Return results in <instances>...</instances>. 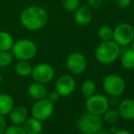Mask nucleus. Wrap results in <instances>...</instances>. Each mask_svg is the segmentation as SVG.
<instances>
[{"instance_id":"f257e3e1","label":"nucleus","mask_w":134,"mask_h":134,"mask_svg":"<svg viewBox=\"0 0 134 134\" xmlns=\"http://www.w3.org/2000/svg\"><path fill=\"white\" fill-rule=\"evenodd\" d=\"M48 13L39 5H29L23 9L19 16V21L24 28L29 31H38L46 26Z\"/></svg>"},{"instance_id":"f03ea898","label":"nucleus","mask_w":134,"mask_h":134,"mask_svg":"<svg viewBox=\"0 0 134 134\" xmlns=\"http://www.w3.org/2000/svg\"><path fill=\"white\" fill-rule=\"evenodd\" d=\"M121 54V47L114 40L102 41L95 52L96 59L103 65H109L118 59Z\"/></svg>"},{"instance_id":"7ed1b4c3","label":"nucleus","mask_w":134,"mask_h":134,"mask_svg":"<svg viewBox=\"0 0 134 134\" xmlns=\"http://www.w3.org/2000/svg\"><path fill=\"white\" fill-rule=\"evenodd\" d=\"M38 48L32 40L20 38L14 42L11 52L17 60H31L37 55Z\"/></svg>"},{"instance_id":"20e7f679","label":"nucleus","mask_w":134,"mask_h":134,"mask_svg":"<svg viewBox=\"0 0 134 134\" xmlns=\"http://www.w3.org/2000/svg\"><path fill=\"white\" fill-rule=\"evenodd\" d=\"M104 120L101 116L86 112L81 115L77 120L78 130L83 134H97L103 130Z\"/></svg>"},{"instance_id":"39448f33","label":"nucleus","mask_w":134,"mask_h":134,"mask_svg":"<svg viewBox=\"0 0 134 134\" xmlns=\"http://www.w3.org/2000/svg\"><path fill=\"white\" fill-rule=\"evenodd\" d=\"M104 91L110 97L117 98L124 93L126 83L122 77L118 74H108L106 76L102 82Z\"/></svg>"},{"instance_id":"423d86ee","label":"nucleus","mask_w":134,"mask_h":134,"mask_svg":"<svg viewBox=\"0 0 134 134\" xmlns=\"http://www.w3.org/2000/svg\"><path fill=\"white\" fill-rule=\"evenodd\" d=\"M113 40L120 47H129L134 41V27L129 23H120L114 28Z\"/></svg>"},{"instance_id":"0eeeda50","label":"nucleus","mask_w":134,"mask_h":134,"mask_svg":"<svg viewBox=\"0 0 134 134\" xmlns=\"http://www.w3.org/2000/svg\"><path fill=\"white\" fill-rule=\"evenodd\" d=\"M86 107L87 112L101 116L109 108V100L103 94H94L86 98Z\"/></svg>"},{"instance_id":"6e6552de","label":"nucleus","mask_w":134,"mask_h":134,"mask_svg":"<svg viewBox=\"0 0 134 134\" xmlns=\"http://www.w3.org/2000/svg\"><path fill=\"white\" fill-rule=\"evenodd\" d=\"M65 67L72 74L80 75L86 71L87 67V60L81 52L73 51L65 58Z\"/></svg>"},{"instance_id":"1a4fd4ad","label":"nucleus","mask_w":134,"mask_h":134,"mask_svg":"<svg viewBox=\"0 0 134 134\" xmlns=\"http://www.w3.org/2000/svg\"><path fill=\"white\" fill-rule=\"evenodd\" d=\"M54 111V103L47 98L38 99L31 107V115L41 121L47 120L52 116Z\"/></svg>"},{"instance_id":"9d476101","label":"nucleus","mask_w":134,"mask_h":134,"mask_svg":"<svg viewBox=\"0 0 134 134\" xmlns=\"http://www.w3.org/2000/svg\"><path fill=\"white\" fill-rule=\"evenodd\" d=\"M34 81L42 83V84H48L53 80L55 76V70L53 67L48 63H39L37 64L32 68V72H31Z\"/></svg>"},{"instance_id":"9b49d317","label":"nucleus","mask_w":134,"mask_h":134,"mask_svg":"<svg viewBox=\"0 0 134 134\" xmlns=\"http://www.w3.org/2000/svg\"><path fill=\"white\" fill-rule=\"evenodd\" d=\"M76 83L71 75L64 74L60 76L55 82V90L61 97H68L72 95L75 90Z\"/></svg>"},{"instance_id":"f8f14e48","label":"nucleus","mask_w":134,"mask_h":134,"mask_svg":"<svg viewBox=\"0 0 134 134\" xmlns=\"http://www.w3.org/2000/svg\"><path fill=\"white\" fill-rule=\"evenodd\" d=\"M73 19L75 23L79 26H87L91 23L93 19V12L92 8L88 5H80L76 10L75 11Z\"/></svg>"},{"instance_id":"ddd939ff","label":"nucleus","mask_w":134,"mask_h":134,"mask_svg":"<svg viewBox=\"0 0 134 134\" xmlns=\"http://www.w3.org/2000/svg\"><path fill=\"white\" fill-rule=\"evenodd\" d=\"M9 120L12 124L16 125H23L24 122L29 118V111L27 108L23 105L14 106L8 114Z\"/></svg>"},{"instance_id":"4468645a","label":"nucleus","mask_w":134,"mask_h":134,"mask_svg":"<svg viewBox=\"0 0 134 134\" xmlns=\"http://www.w3.org/2000/svg\"><path fill=\"white\" fill-rule=\"evenodd\" d=\"M118 110L120 118L126 120H134V99H126L120 103Z\"/></svg>"},{"instance_id":"2eb2a0df","label":"nucleus","mask_w":134,"mask_h":134,"mask_svg":"<svg viewBox=\"0 0 134 134\" xmlns=\"http://www.w3.org/2000/svg\"><path fill=\"white\" fill-rule=\"evenodd\" d=\"M28 94L33 99L38 100V99L47 98L48 90H47V88L45 87L44 84L34 81V82L31 83L28 87Z\"/></svg>"},{"instance_id":"dca6fc26","label":"nucleus","mask_w":134,"mask_h":134,"mask_svg":"<svg viewBox=\"0 0 134 134\" xmlns=\"http://www.w3.org/2000/svg\"><path fill=\"white\" fill-rule=\"evenodd\" d=\"M120 63L126 69H134V41L120 54Z\"/></svg>"},{"instance_id":"f3484780","label":"nucleus","mask_w":134,"mask_h":134,"mask_svg":"<svg viewBox=\"0 0 134 134\" xmlns=\"http://www.w3.org/2000/svg\"><path fill=\"white\" fill-rule=\"evenodd\" d=\"M22 126L27 134H39L42 132L43 130L42 121L34 117L28 118Z\"/></svg>"},{"instance_id":"a211bd4d","label":"nucleus","mask_w":134,"mask_h":134,"mask_svg":"<svg viewBox=\"0 0 134 134\" xmlns=\"http://www.w3.org/2000/svg\"><path fill=\"white\" fill-rule=\"evenodd\" d=\"M15 106L12 96L7 93H0V115L7 116Z\"/></svg>"},{"instance_id":"6ab92c4d","label":"nucleus","mask_w":134,"mask_h":134,"mask_svg":"<svg viewBox=\"0 0 134 134\" xmlns=\"http://www.w3.org/2000/svg\"><path fill=\"white\" fill-rule=\"evenodd\" d=\"M14 42V37L9 32L0 30V51H11Z\"/></svg>"},{"instance_id":"aec40b11","label":"nucleus","mask_w":134,"mask_h":134,"mask_svg":"<svg viewBox=\"0 0 134 134\" xmlns=\"http://www.w3.org/2000/svg\"><path fill=\"white\" fill-rule=\"evenodd\" d=\"M32 68L33 67L28 60H18V62L15 64L14 69L17 75L25 78V77H29L31 75Z\"/></svg>"},{"instance_id":"412c9836","label":"nucleus","mask_w":134,"mask_h":134,"mask_svg":"<svg viewBox=\"0 0 134 134\" xmlns=\"http://www.w3.org/2000/svg\"><path fill=\"white\" fill-rule=\"evenodd\" d=\"M81 93L84 97L88 98L90 96L94 95L97 92V84L94 80H86L81 84L80 87Z\"/></svg>"},{"instance_id":"4be33fe9","label":"nucleus","mask_w":134,"mask_h":134,"mask_svg":"<svg viewBox=\"0 0 134 134\" xmlns=\"http://www.w3.org/2000/svg\"><path fill=\"white\" fill-rule=\"evenodd\" d=\"M120 113H118V109H107L106 110V112L102 115V119H103L104 121H106L107 123L109 124H114L120 120Z\"/></svg>"},{"instance_id":"5701e85b","label":"nucleus","mask_w":134,"mask_h":134,"mask_svg":"<svg viewBox=\"0 0 134 134\" xmlns=\"http://www.w3.org/2000/svg\"><path fill=\"white\" fill-rule=\"evenodd\" d=\"M113 31H114V29L109 26H102L98 28L97 36L102 41L113 40Z\"/></svg>"},{"instance_id":"b1692460","label":"nucleus","mask_w":134,"mask_h":134,"mask_svg":"<svg viewBox=\"0 0 134 134\" xmlns=\"http://www.w3.org/2000/svg\"><path fill=\"white\" fill-rule=\"evenodd\" d=\"M14 56L11 51H0V68H7L13 62Z\"/></svg>"},{"instance_id":"393cba45","label":"nucleus","mask_w":134,"mask_h":134,"mask_svg":"<svg viewBox=\"0 0 134 134\" xmlns=\"http://www.w3.org/2000/svg\"><path fill=\"white\" fill-rule=\"evenodd\" d=\"M62 3L67 12H75L80 7V0H63Z\"/></svg>"},{"instance_id":"a878e982","label":"nucleus","mask_w":134,"mask_h":134,"mask_svg":"<svg viewBox=\"0 0 134 134\" xmlns=\"http://www.w3.org/2000/svg\"><path fill=\"white\" fill-rule=\"evenodd\" d=\"M4 134H27L22 125L12 124L10 126H7Z\"/></svg>"},{"instance_id":"bb28decb","label":"nucleus","mask_w":134,"mask_h":134,"mask_svg":"<svg viewBox=\"0 0 134 134\" xmlns=\"http://www.w3.org/2000/svg\"><path fill=\"white\" fill-rule=\"evenodd\" d=\"M47 99L50 101H52V103H56L61 99V95H60L56 90H54V91H52L51 93L48 94V98H47Z\"/></svg>"},{"instance_id":"cd10ccee","label":"nucleus","mask_w":134,"mask_h":134,"mask_svg":"<svg viewBox=\"0 0 134 134\" xmlns=\"http://www.w3.org/2000/svg\"><path fill=\"white\" fill-rule=\"evenodd\" d=\"M103 0H87V5L92 9H97L101 7Z\"/></svg>"},{"instance_id":"c85d7f7f","label":"nucleus","mask_w":134,"mask_h":134,"mask_svg":"<svg viewBox=\"0 0 134 134\" xmlns=\"http://www.w3.org/2000/svg\"><path fill=\"white\" fill-rule=\"evenodd\" d=\"M116 2L120 8H127L131 5L132 0H116Z\"/></svg>"},{"instance_id":"c756f323","label":"nucleus","mask_w":134,"mask_h":134,"mask_svg":"<svg viewBox=\"0 0 134 134\" xmlns=\"http://www.w3.org/2000/svg\"><path fill=\"white\" fill-rule=\"evenodd\" d=\"M6 128H7V121H6L5 116L0 115V134H4Z\"/></svg>"},{"instance_id":"7c9ffc66","label":"nucleus","mask_w":134,"mask_h":134,"mask_svg":"<svg viewBox=\"0 0 134 134\" xmlns=\"http://www.w3.org/2000/svg\"><path fill=\"white\" fill-rule=\"evenodd\" d=\"M114 134H132L130 131L125 129H121V130H117V131Z\"/></svg>"},{"instance_id":"2f4dec72","label":"nucleus","mask_w":134,"mask_h":134,"mask_svg":"<svg viewBox=\"0 0 134 134\" xmlns=\"http://www.w3.org/2000/svg\"><path fill=\"white\" fill-rule=\"evenodd\" d=\"M97 134H112L109 131H104V130H101L100 131H98Z\"/></svg>"},{"instance_id":"473e14b6","label":"nucleus","mask_w":134,"mask_h":134,"mask_svg":"<svg viewBox=\"0 0 134 134\" xmlns=\"http://www.w3.org/2000/svg\"><path fill=\"white\" fill-rule=\"evenodd\" d=\"M2 81H3V76L0 74V83H2Z\"/></svg>"},{"instance_id":"72a5a7b5","label":"nucleus","mask_w":134,"mask_h":134,"mask_svg":"<svg viewBox=\"0 0 134 134\" xmlns=\"http://www.w3.org/2000/svg\"><path fill=\"white\" fill-rule=\"evenodd\" d=\"M39 134H45V133H42V132H41V133H39Z\"/></svg>"},{"instance_id":"f704fd0d","label":"nucleus","mask_w":134,"mask_h":134,"mask_svg":"<svg viewBox=\"0 0 134 134\" xmlns=\"http://www.w3.org/2000/svg\"><path fill=\"white\" fill-rule=\"evenodd\" d=\"M107 1H109V0H107Z\"/></svg>"}]
</instances>
